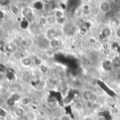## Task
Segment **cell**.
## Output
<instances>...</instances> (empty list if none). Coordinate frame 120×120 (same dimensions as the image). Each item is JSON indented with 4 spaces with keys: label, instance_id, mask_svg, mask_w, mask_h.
Listing matches in <instances>:
<instances>
[{
    "label": "cell",
    "instance_id": "3957f363",
    "mask_svg": "<svg viewBox=\"0 0 120 120\" xmlns=\"http://www.w3.org/2000/svg\"><path fill=\"white\" fill-rule=\"evenodd\" d=\"M102 34H103V36L104 37H108V36L110 35V29L105 28V29L102 31ZM104 37H103V38H104Z\"/></svg>",
    "mask_w": 120,
    "mask_h": 120
},
{
    "label": "cell",
    "instance_id": "6da1fadb",
    "mask_svg": "<svg viewBox=\"0 0 120 120\" xmlns=\"http://www.w3.org/2000/svg\"><path fill=\"white\" fill-rule=\"evenodd\" d=\"M99 8L101 9V11L102 12L106 13L110 11V4L107 1H103L99 5Z\"/></svg>",
    "mask_w": 120,
    "mask_h": 120
},
{
    "label": "cell",
    "instance_id": "277c9868",
    "mask_svg": "<svg viewBox=\"0 0 120 120\" xmlns=\"http://www.w3.org/2000/svg\"><path fill=\"white\" fill-rule=\"evenodd\" d=\"M75 108L77 111H81V110L82 109V105L80 103H77L75 105Z\"/></svg>",
    "mask_w": 120,
    "mask_h": 120
},
{
    "label": "cell",
    "instance_id": "8992f818",
    "mask_svg": "<svg viewBox=\"0 0 120 120\" xmlns=\"http://www.w3.org/2000/svg\"><path fill=\"white\" fill-rule=\"evenodd\" d=\"M60 120H72V118H71L70 116H68V115H64V116L61 117Z\"/></svg>",
    "mask_w": 120,
    "mask_h": 120
},
{
    "label": "cell",
    "instance_id": "7a4b0ae2",
    "mask_svg": "<svg viewBox=\"0 0 120 120\" xmlns=\"http://www.w3.org/2000/svg\"><path fill=\"white\" fill-rule=\"evenodd\" d=\"M94 96V94L90 91H86L83 94V98L86 101H92V99L94 98H93Z\"/></svg>",
    "mask_w": 120,
    "mask_h": 120
},
{
    "label": "cell",
    "instance_id": "ba28073f",
    "mask_svg": "<svg viewBox=\"0 0 120 120\" xmlns=\"http://www.w3.org/2000/svg\"><path fill=\"white\" fill-rule=\"evenodd\" d=\"M5 70V67L4 65L0 63V72H4Z\"/></svg>",
    "mask_w": 120,
    "mask_h": 120
},
{
    "label": "cell",
    "instance_id": "9c48e42d",
    "mask_svg": "<svg viewBox=\"0 0 120 120\" xmlns=\"http://www.w3.org/2000/svg\"><path fill=\"white\" fill-rule=\"evenodd\" d=\"M116 35L118 38H120V27L118 28L116 31Z\"/></svg>",
    "mask_w": 120,
    "mask_h": 120
},
{
    "label": "cell",
    "instance_id": "5b68a950",
    "mask_svg": "<svg viewBox=\"0 0 120 120\" xmlns=\"http://www.w3.org/2000/svg\"><path fill=\"white\" fill-rule=\"evenodd\" d=\"M21 27H22V28H26V27H28V22H27V20H23V21H22V22H21Z\"/></svg>",
    "mask_w": 120,
    "mask_h": 120
},
{
    "label": "cell",
    "instance_id": "52a82bcc",
    "mask_svg": "<svg viewBox=\"0 0 120 120\" xmlns=\"http://www.w3.org/2000/svg\"><path fill=\"white\" fill-rule=\"evenodd\" d=\"M7 77H8V79H11L13 78V75L12 73H11V72H8V73L7 74Z\"/></svg>",
    "mask_w": 120,
    "mask_h": 120
}]
</instances>
